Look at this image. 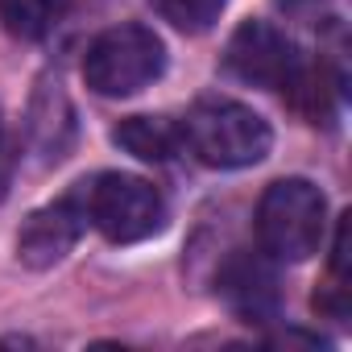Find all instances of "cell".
<instances>
[{"instance_id":"6da1fadb","label":"cell","mask_w":352,"mask_h":352,"mask_svg":"<svg viewBox=\"0 0 352 352\" xmlns=\"http://www.w3.org/2000/svg\"><path fill=\"white\" fill-rule=\"evenodd\" d=\"M183 149L199 157L212 170H245L265 162L274 133L261 112H253L241 100L228 96H204L191 104V112L179 120Z\"/></svg>"},{"instance_id":"7a4b0ae2","label":"cell","mask_w":352,"mask_h":352,"mask_svg":"<svg viewBox=\"0 0 352 352\" xmlns=\"http://www.w3.org/2000/svg\"><path fill=\"white\" fill-rule=\"evenodd\" d=\"M327 232V199L311 179H278L257 199V241L274 261H307Z\"/></svg>"},{"instance_id":"3957f363","label":"cell","mask_w":352,"mask_h":352,"mask_svg":"<svg viewBox=\"0 0 352 352\" xmlns=\"http://www.w3.org/2000/svg\"><path fill=\"white\" fill-rule=\"evenodd\" d=\"M79 191L87 208V228H96L112 245H137L166 228V199L157 195L153 183L137 179V174L104 170L79 183Z\"/></svg>"},{"instance_id":"277c9868","label":"cell","mask_w":352,"mask_h":352,"mask_svg":"<svg viewBox=\"0 0 352 352\" xmlns=\"http://www.w3.org/2000/svg\"><path fill=\"white\" fill-rule=\"evenodd\" d=\"M166 71V46L149 25H112L83 54V83L104 100H124Z\"/></svg>"},{"instance_id":"5b68a950","label":"cell","mask_w":352,"mask_h":352,"mask_svg":"<svg viewBox=\"0 0 352 352\" xmlns=\"http://www.w3.org/2000/svg\"><path fill=\"white\" fill-rule=\"evenodd\" d=\"M224 67L245 83H257L270 91H290V96L307 75L298 46L270 21H241L236 34L228 38Z\"/></svg>"},{"instance_id":"8992f818","label":"cell","mask_w":352,"mask_h":352,"mask_svg":"<svg viewBox=\"0 0 352 352\" xmlns=\"http://www.w3.org/2000/svg\"><path fill=\"white\" fill-rule=\"evenodd\" d=\"M83 232H87V208H83V191L75 187L63 199L30 212V220L17 232V257L30 270H50L79 245Z\"/></svg>"},{"instance_id":"52a82bcc","label":"cell","mask_w":352,"mask_h":352,"mask_svg":"<svg viewBox=\"0 0 352 352\" xmlns=\"http://www.w3.org/2000/svg\"><path fill=\"white\" fill-rule=\"evenodd\" d=\"M216 290L220 298L228 302L232 315L249 319V323H265L278 315V270H274V257L261 249H232L216 274Z\"/></svg>"},{"instance_id":"ba28073f","label":"cell","mask_w":352,"mask_h":352,"mask_svg":"<svg viewBox=\"0 0 352 352\" xmlns=\"http://www.w3.org/2000/svg\"><path fill=\"white\" fill-rule=\"evenodd\" d=\"M112 141L124 153H133L137 162H153V166L170 162L174 153H183V133L166 116H124L112 129Z\"/></svg>"},{"instance_id":"9c48e42d","label":"cell","mask_w":352,"mask_h":352,"mask_svg":"<svg viewBox=\"0 0 352 352\" xmlns=\"http://www.w3.org/2000/svg\"><path fill=\"white\" fill-rule=\"evenodd\" d=\"M58 0H0V25L21 42H38L54 30Z\"/></svg>"},{"instance_id":"30bf717a","label":"cell","mask_w":352,"mask_h":352,"mask_svg":"<svg viewBox=\"0 0 352 352\" xmlns=\"http://www.w3.org/2000/svg\"><path fill=\"white\" fill-rule=\"evenodd\" d=\"M149 5L183 34H204L224 13V0H149Z\"/></svg>"},{"instance_id":"8fae6325","label":"cell","mask_w":352,"mask_h":352,"mask_svg":"<svg viewBox=\"0 0 352 352\" xmlns=\"http://www.w3.org/2000/svg\"><path fill=\"white\" fill-rule=\"evenodd\" d=\"M348 241H352V216H340L336 245H331V278L336 282H348L352 278V249H348Z\"/></svg>"},{"instance_id":"7c38bea8","label":"cell","mask_w":352,"mask_h":352,"mask_svg":"<svg viewBox=\"0 0 352 352\" xmlns=\"http://www.w3.org/2000/svg\"><path fill=\"white\" fill-rule=\"evenodd\" d=\"M13 141H9V124H5V116H0V199L9 195V187H13Z\"/></svg>"}]
</instances>
